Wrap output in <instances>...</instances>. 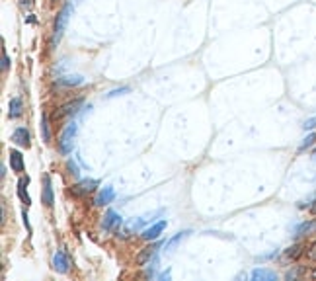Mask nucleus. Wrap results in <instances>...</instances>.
I'll return each mask as SVG.
<instances>
[{"mask_svg": "<svg viewBox=\"0 0 316 281\" xmlns=\"http://www.w3.org/2000/svg\"><path fill=\"white\" fill-rule=\"evenodd\" d=\"M74 135H76V123L72 121V123H68L67 127L63 129V133L59 137V150L63 154H68L72 150V139H74Z\"/></svg>", "mask_w": 316, "mask_h": 281, "instance_id": "f257e3e1", "label": "nucleus"}, {"mask_svg": "<svg viewBox=\"0 0 316 281\" xmlns=\"http://www.w3.org/2000/svg\"><path fill=\"white\" fill-rule=\"evenodd\" d=\"M96 187H98L96 180H80L78 184H74L70 187V195L76 197V199H82V197H88L90 193H94Z\"/></svg>", "mask_w": 316, "mask_h": 281, "instance_id": "f03ea898", "label": "nucleus"}, {"mask_svg": "<svg viewBox=\"0 0 316 281\" xmlns=\"http://www.w3.org/2000/svg\"><path fill=\"white\" fill-rule=\"evenodd\" d=\"M82 104H84V100L82 98H76V100H72V102H67V104H63L59 110H55V114H53V119L57 121V119H65V117H70L74 116L80 108H82Z\"/></svg>", "mask_w": 316, "mask_h": 281, "instance_id": "7ed1b4c3", "label": "nucleus"}, {"mask_svg": "<svg viewBox=\"0 0 316 281\" xmlns=\"http://www.w3.org/2000/svg\"><path fill=\"white\" fill-rule=\"evenodd\" d=\"M53 270L59 272V274H67L68 270H70V258H68L65 248H59L53 254Z\"/></svg>", "mask_w": 316, "mask_h": 281, "instance_id": "20e7f679", "label": "nucleus"}, {"mask_svg": "<svg viewBox=\"0 0 316 281\" xmlns=\"http://www.w3.org/2000/svg\"><path fill=\"white\" fill-rule=\"evenodd\" d=\"M68 12H70V6H65L59 14H57V20H55V27H53V43L61 39L63 31H65V25L68 22Z\"/></svg>", "mask_w": 316, "mask_h": 281, "instance_id": "39448f33", "label": "nucleus"}, {"mask_svg": "<svg viewBox=\"0 0 316 281\" xmlns=\"http://www.w3.org/2000/svg\"><path fill=\"white\" fill-rule=\"evenodd\" d=\"M113 197H115V189H113L112 186H106L104 189L98 191V195H96V199H94V205H96V207L110 205L113 201Z\"/></svg>", "mask_w": 316, "mask_h": 281, "instance_id": "423d86ee", "label": "nucleus"}, {"mask_svg": "<svg viewBox=\"0 0 316 281\" xmlns=\"http://www.w3.org/2000/svg\"><path fill=\"white\" fill-rule=\"evenodd\" d=\"M41 203L45 207H53L55 197H53V186H51V176L45 174L43 176V193H41Z\"/></svg>", "mask_w": 316, "mask_h": 281, "instance_id": "0eeeda50", "label": "nucleus"}, {"mask_svg": "<svg viewBox=\"0 0 316 281\" xmlns=\"http://www.w3.org/2000/svg\"><path fill=\"white\" fill-rule=\"evenodd\" d=\"M164 229H166V221H158L157 225H153V227H149L147 231H143V234H141V236H143L145 240L153 242V240H157L158 236L162 234V231H164Z\"/></svg>", "mask_w": 316, "mask_h": 281, "instance_id": "6e6552de", "label": "nucleus"}, {"mask_svg": "<svg viewBox=\"0 0 316 281\" xmlns=\"http://www.w3.org/2000/svg\"><path fill=\"white\" fill-rule=\"evenodd\" d=\"M121 225V217L115 213V211H108L106 215H104V221H102V229L104 231H113L115 227H119Z\"/></svg>", "mask_w": 316, "mask_h": 281, "instance_id": "1a4fd4ad", "label": "nucleus"}, {"mask_svg": "<svg viewBox=\"0 0 316 281\" xmlns=\"http://www.w3.org/2000/svg\"><path fill=\"white\" fill-rule=\"evenodd\" d=\"M12 140H14L18 146L27 148V146H29V131H27L25 127H18V129H14V133H12Z\"/></svg>", "mask_w": 316, "mask_h": 281, "instance_id": "9d476101", "label": "nucleus"}, {"mask_svg": "<svg viewBox=\"0 0 316 281\" xmlns=\"http://www.w3.org/2000/svg\"><path fill=\"white\" fill-rule=\"evenodd\" d=\"M158 244H149V246H145L141 252H139V256H137V266H145V264H149L151 262V258L155 256V252H157Z\"/></svg>", "mask_w": 316, "mask_h": 281, "instance_id": "9b49d317", "label": "nucleus"}, {"mask_svg": "<svg viewBox=\"0 0 316 281\" xmlns=\"http://www.w3.org/2000/svg\"><path fill=\"white\" fill-rule=\"evenodd\" d=\"M313 233H316V219L301 223V225L297 227V231H295V236H297V238H303V236H309V234H313Z\"/></svg>", "mask_w": 316, "mask_h": 281, "instance_id": "f8f14e48", "label": "nucleus"}, {"mask_svg": "<svg viewBox=\"0 0 316 281\" xmlns=\"http://www.w3.org/2000/svg\"><path fill=\"white\" fill-rule=\"evenodd\" d=\"M8 158H10V168H12L14 172H18V174L23 172L25 164H23V156L18 152V150H14V148H12V150L8 152Z\"/></svg>", "mask_w": 316, "mask_h": 281, "instance_id": "ddd939ff", "label": "nucleus"}, {"mask_svg": "<svg viewBox=\"0 0 316 281\" xmlns=\"http://www.w3.org/2000/svg\"><path fill=\"white\" fill-rule=\"evenodd\" d=\"M23 114V104L20 98H12L10 104H8V117L10 119H18Z\"/></svg>", "mask_w": 316, "mask_h": 281, "instance_id": "4468645a", "label": "nucleus"}, {"mask_svg": "<svg viewBox=\"0 0 316 281\" xmlns=\"http://www.w3.org/2000/svg\"><path fill=\"white\" fill-rule=\"evenodd\" d=\"M303 254H305V244H301V242H297V244L289 246V248L285 250V258H287V260H291V262L299 260Z\"/></svg>", "mask_w": 316, "mask_h": 281, "instance_id": "2eb2a0df", "label": "nucleus"}, {"mask_svg": "<svg viewBox=\"0 0 316 281\" xmlns=\"http://www.w3.org/2000/svg\"><path fill=\"white\" fill-rule=\"evenodd\" d=\"M252 280L275 281L277 280V274H275V272H270V270H254V272H252Z\"/></svg>", "mask_w": 316, "mask_h": 281, "instance_id": "dca6fc26", "label": "nucleus"}, {"mask_svg": "<svg viewBox=\"0 0 316 281\" xmlns=\"http://www.w3.org/2000/svg\"><path fill=\"white\" fill-rule=\"evenodd\" d=\"M29 184V178L25 176V178H20V182H18V195H20V199H22V203H25V207L31 203V199H29V195H27V191H25V186Z\"/></svg>", "mask_w": 316, "mask_h": 281, "instance_id": "f3484780", "label": "nucleus"}, {"mask_svg": "<svg viewBox=\"0 0 316 281\" xmlns=\"http://www.w3.org/2000/svg\"><path fill=\"white\" fill-rule=\"evenodd\" d=\"M315 142H316V133L307 135V137L303 139V142H301V146H299V152H305V150H307V148H311Z\"/></svg>", "mask_w": 316, "mask_h": 281, "instance_id": "a211bd4d", "label": "nucleus"}, {"mask_svg": "<svg viewBox=\"0 0 316 281\" xmlns=\"http://www.w3.org/2000/svg\"><path fill=\"white\" fill-rule=\"evenodd\" d=\"M41 133H43V140H45V142H49V139H51V133H49V117H47V114H43V116H41Z\"/></svg>", "mask_w": 316, "mask_h": 281, "instance_id": "6ab92c4d", "label": "nucleus"}, {"mask_svg": "<svg viewBox=\"0 0 316 281\" xmlns=\"http://www.w3.org/2000/svg\"><path fill=\"white\" fill-rule=\"evenodd\" d=\"M187 231H183V233H178L176 234V236H174V238H172V240H170V242H168V244H166V250H170V248H174V246H176V244H178V242H180V240H183V238H185V236H187Z\"/></svg>", "mask_w": 316, "mask_h": 281, "instance_id": "aec40b11", "label": "nucleus"}, {"mask_svg": "<svg viewBox=\"0 0 316 281\" xmlns=\"http://www.w3.org/2000/svg\"><path fill=\"white\" fill-rule=\"evenodd\" d=\"M305 254L311 262H316V242H311V246L305 250Z\"/></svg>", "mask_w": 316, "mask_h": 281, "instance_id": "412c9836", "label": "nucleus"}, {"mask_svg": "<svg viewBox=\"0 0 316 281\" xmlns=\"http://www.w3.org/2000/svg\"><path fill=\"white\" fill-rule=\"evenodd\" d=\"M8 69H10V59H8V53H6V49L2 47V72H6Z\"/></svg>", "mask_w": 316, "mask_h": 281, "instance_id": "4be33fe9", "label": "nucleus"}, {"mask_svg": "<svg viewBox=\"0 0 316 281\" xmlns=\"http://www.w3.org/2000/svg\"><path fill=\"white\" fill-rule=\"evenodd\" d=\"M303 127H305L307 131H311V129H315V127H316V117H311V119H307Z\"/></svg>", "mask_w": 316, "mask_h": 281, "instance_id": "5701e85b", "label": "nucleus"}, {"mask_svg": "<svg viewBox=\"0 0 316 281\" xmlns=\"http://www.w3.org/2000/svg\"><path fill=\"white\" fill-rule=\"evenodd\" d=\"M67 168L70 170V174H72V176H78V174H80V172H78V166L72 162V160H68L67 162Z\"/></svg>", "mask_w": 316, "mask_h": 281, "instance_id": "b1692460", "label": "nucleus"}, {"mask_svg": "<svg viewBox=\"0 0 316 281\" xmlns=\"http://www.w3.org/2000/svg\"><path fill=\"white\" fill-rule=\"evenodd\" d=\"M20 4H22L23 8H31L33 6V0H18Z\"/></svg>", "mask_w": 316, "mask_h": 281, "instance_id": "393cba45", "label": "nucleus"}, {"mask_svg": "<svg viewBox=\"0 0 316 281\" xmlns=\"http://www.w3.org/2000/svg\"><path fill=\"white\" fill-rule=\"evenodd\" d=\"M311 213H313V215H316V199L313 201V205H311Z\"/></svg>", "mask_w": 316, "mask_h": 281, "instance_id": "a878e982", "label": "nucleus"}, {"mask_svg": "<svg viewBox=\"0 0 316 281\" xmlns=\"http://www.w3.org/2000/svg\"><path fill=\"white\" fill-rule=\"evenodd\" d=\"M0 170H2V172H0V176H2V178H4V176H6V166H4V164H2V166H0Z\"/></svg>", "mask_w": 316, "mask_h": 281, "instance_id": "bb28decb", "label": "nucleus"}, {"mask_svg": "<svg viewBox=\"0 0 316 281\" xmlns=\"http://www.w3.org/2000/svg\"><path fill=\"white\" fill-rule=\"evenodd\" d=\"M315 160H316V152H315Z\"/></svg>", "mask_w": 316, "mask_h": 281, "instance_id": "cd10ccee", "label": "nucleus"}]
</instances>
